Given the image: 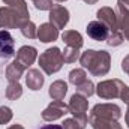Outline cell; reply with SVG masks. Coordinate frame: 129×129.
<instances>
[{"label":"cell","mask_w":129,"mask_h":129,"mask_svg":"<svg viewBox=\"0 0 129 129\" xmlns=\"http://www.w3.org/2000/svg\"><path fill=\"white\" fill-rule=\"evenodd\" d=\"M59 36V29H56L51 23H45L38 29V38L42 42H53Z\"/></svg>","instance_id":"cell-13"},{"label":"cell","mask_w":129,"mask_h":129,"mask_svg":"<svg viewBox=\"0 0 129 129\" xmlns=\"http://www.w3.org/2000/svg\"><path fill=\"white\" fill-rule=\"evenodd\" d=\"M120 98L128 104V107H129V87H128V86H125V87H123V90H122V93H120Z\"/></svg>","instance_id":"cell-28"},{"label":"cell","mask_w":129,"mask_h":129,"mask_svg":"<svg viewBox=\"0 0 129 129\" xmlns=\"http://www.w3.org/2000/svg\"><path fill=\"white\" fill-rule=\"evenodd\" d=\"M33 2H35V0H33Z\"/></svg>","instance_id":"cell-35"},{"label":"cell","mask_w":129,"mask_h":129,"mask_svg":"<svg viewBox=\"0 0 129 129\" xmlns=\"http://www.w3.org/2000/svg\"><path fill=\"white\" fill-rule=\"evenodd\" d=\"M9 129H24V128H23L21 125H14V126H11Z\"/></svg>","instance_id":"cell-31"},{"label":"cell","mask_w":129,"mask_h":129,"mask_svg":"<svg viewBox=\"0 0 129 129\" xmlns=\"http://www.w3.org/2000/svg\"><path fill=\"white\" fill-rule=\"evenodd\" d=\"M86 32L93 41H107L110 36V29L102 21H92L87 24Z\"/></svg>","instance_id":"cell-10"},{"label":"cell","mask_w":129,"mask_h":129,"mask_svg":"<svg viewBox=\"0 0 129 129\" xmlns=\"http://www.w3.org/2000/svg\"><path fill=\"white\" fill-rule=\"evenodd\" d=\"M69 21V12L62 5H54L50 12V23L56 29H63Z\"/></svg>","instance_id":"cell-9"},{"label":"cell","mask_w":129,"mask_h":129,"mask_svg":"<svg viewBox=\"0 0 129 129\" xmlns=\"http://www.w3.org/2000/svg\"><path fill=\"white\" fill-rule=\"evenodd\" d=\"M80 62L83 64V68L89 69V72L96 77L105 75L110 71V54L107 51L87 50L86 53L81 54Z\"/></svg>","instance_id":"cell-1"},{"label":"cell","mask_w":129,"mask_h":129,"mask_svg":"<svg viewBox=\"0 0 129 129\" xmlns=\"http://www.w3.org/2000/svg\"><path fill=\"white\" fill-rule=\"evenodd\" d=\"M39 129H63V126H60V125H45V126H42Z\"/></svg>","instance_id":"cell-30"},{"label":"cell","mask_w":129,"mask_h":129,"mask_svg":"<svg viewBox=\"0 0 129 129\" xmlns=\"http://www.w3.org/2000/svg\"><path fill=\"white\" fill-rule=\"evenodd\" d=\"M26 21H29L27 17L20 14L17 9L11 6L0 8V27L3 29H17L21 27Z\"/></svg>","instance_id":"cell-4"},{"label":"cell","mask_w":129,"mask_h":129,"mask_svg":"<svg viewBox=\"0 0 129 129\" xmlns=\"http://www.w3.org/2000/svg\"><path fill=\"white\" fill-rule=\"evenodd\" d=\"M77 92H78L80 95H83V96L89 98V96H92V95L95 93V86H93V83H92V81L86 80L83 84L77 86Z\"/></svg>","instance_id":"cell-22"},{"label":"cell","mask_w":129,"mask_h":129,"mask_svg":"<svg viewBox=\"0 0 129 129\" xmlns=\"http://www.w3.org/2000/svg\"><path fill=\"white\" fill-rule=\"evenodd\" d=\"M69 113H72L75 116V120L78 122V125L81 126V129L84 128L89 122V117H87V98L80 95V93H75L74 96L71 98V102H69Z\"/></svg>","instance_id":"cell-3"},{"label":"cell","mask_w":129,"mask_h":129,"mask_svg":"<svg viewBox=\"0 0 129 129\" xmlns=\"http://www.w3.org/2000/svg\"><path fill=\"white\" fill-rule=\"evenodd\" d=\"M122 69L129 75V56H126V57L123 59V62H122Z\"/></svg>","instance_id":"cell-29"},{"label":"cell","mask_w":129,"mask_h":129,"mask_svg":"<svg viewBox=\"0 0 129 129\" xmlns=\"http://www.w3.org/2000/svg\"><path fill=\"white\" fill-rule=\"evenodd\" d=\"M63 129H81L75 119H66L63 122Z\"/></svg>","instance_id":"cell-27"},{"label":"cell","mask_w":129,"mask_h":129,"mask_svg":"<svg viewBox=\"0 0 129 129\" xmlns=\"http://www.w3.org/2000/svg\"><path fill=\"white\" fill-rule=\"evenodd\" d=\"M63 54L60 53V50L57 47H53V48H48L45 53L41 54L39 57V64L41 68L45 71V74L51 75L57 71H60L62 64H63Z\"/></svg>","instance_id":"cell-2"},{"label":"cell","mask_w":129,"mask_h":129,"mask_svg":"<svg viewBox=\"0 0 129 129\" xmlns=\"http://www.w3.org/2000/svg\"><path fill=\"white\" fill-rule=\"evenodd\" d=\"M117 21H119V27L125 33V38L129 41V14L126 11L119 9L117 11Z\"/></svg>","instance_id":"cell-18"},{"label":"cell","mask_w":129,"mask_h":129,"mask_svg":"<svg viewBox=\"0 0 129 129\" xmlns=\"http://www.w3.org/2000/svg\"><path fill=\"white\" fill-rule=\"evenodd\" d=\"M120 116H122L120 108L117 105H114V104H99V105H95L92 113H90V117H93V119L113 120V122H116Z\"/></svg>","instance_id":"cell-6"},{"label":"cell","mask_w":129,"mask_h":129,"mask_svg":"<svg viewBox=\"0 0 129 129\" xmlns=\"http://www.w3.org/2000/svg\"><path fill=\"white\" fill-rule=\"evenodd\" d=\"M12 119V111L8 107H0V125H5L8 122H11Z\"/></svg>","instance_id":"cell-25"},{"label":"cell","mask_w":129,"mask_h":129,"mask_svg":"<svg viewBox=\"0 0 129 129\" xmlns=\"http://www.w3.org/2000/svg\"><path fill=\"white\" fill-rule=\"evenodd\" d=\"M14 38L8 30H0V57L9 59L14 56Z\"/></svg>","instance_id":"cell-11"},{"label":"cell","mask_w":129,"mask_h":129,"mask_svg":"<svg viewBox=\"0 0 129 129\" xmlns=\"http://www.w3.org/2000/svg\"><path fill=\"white\" fill-rule=\"evenodd\" d=\"M126 123H128V126H129V111L126 113Z\"/></svg>","instance_id":"cell-33"},{"label":"cell","mask_w":129,"mask_h":129,"mask_svg":"<svg viewBox=\"0 0 129 129\" xmlns=\"http://www.w3.org/2000/svg\"><path fill=\"white\" fill-rule=\"evenodd\" d=\"M125 84L119 80H108V81H102L98 84L96 93L102 99H113V98H119L122 90H123Z\"/></svg>","instance_id":"cell-5"},{"label":"cell","mask_w":129,"mask_h":129,"mask_svg":"<svg viewBox=\"0 0 129 129\" xmlns=\"http://www.w3.org/2000/svg\"><path fill=\"white\" fill-rule=\"evenodd\" d=\"M86 80H87V75H86V72H84L83 69H74V71H71V74H69V81H71L72 84H75V86L83 84Z\"/></svg>","instance_id":"cell-19"},{"label":"cell","mask_w":129,"mask_h":129,"mask_svg":"<svg viewBox=\"0 0 129 129\" xmlns=\"http://www.w3.org/2000/svg\"><path fill=\"white\" fill-rule=\"evenodd\" d=\"M86 3H89V5H93V3H96L98 0H84Z\"/></svg>","instance_id":"cell-32"},{"label":"cell","mask_w":129,"mask_h":129,"mask_svg":"<svg viewBox=\"0 0 129 129\" xmlns=\"http://www.w3.org/2000/svg\"><path fill=\"white\" fill-rule=\"evenodd\" d=\"M35 59H36V50H35L33 47L24 45V47H21L20 51L17 53V59H15V60L26 69V68H29V66L35 62Z\"/></svg>","instance_id":"cell-12"},{"label":"cell","mask_w":129,"mask_h":129,"mask_svg":"<svg viewBox=\"0 0 129 129\" xmlns=\"http://www.w3.org/2000/svg\"><path fill=\"white\" fill-rule=\"evenodd\" d=\"M21 95H23V89H21V86L18 84V81L9 83V86H8V89H6V96L14 101V99H18Z\"/></svg>","instance_id":"cell-20"},{"label":"cell","mask_w":129,"mask_h":129,"mask_svg":"<svg viewBox=\"0 0 129 129\" xmlns=\"http://www.w3.org/2000/svg\"><path fill=\"white\" fill-rule=\"evenodd\" d=\"M20 29H21V33H23L26 38L33 39V38H36V36H38V29H36V26L33 24L32 21H26Z\"/></svg>","instance_id":"cell-23"},{"label":"cell","mask_w":129,"mask_h":129,"mask_svg":"<svg viewBox=\"0 0 129 129\" xmlns=\"http://www.w3.org/2000/svg\"><path fill=\"white\" fill-rule=\"evenodd\" d=\"M66 92H68V84L64 81H60V80L53 83L50 87V96L54 101H62L66 95Z\"/></svg>","instance_id":"cell-16"},{"label":"cell","mask_w":129,"mask_h":129,"mask_svg":"<svg viewBox=\"0 0 129 129\" xmlns=\"http://www.w3.org/2000/svg\"><path fill=\"white\" fill-rule=\"evenodd\" d=\"M98 18L99 21H102L108 29H110V35L113 33H119V21H117V14L111 9V8H102L98 11Z\"/></svg>","instance_id":"cell-8"},{"label":"cell","mask_w":129,"mask_h":129,"mask_svg":"<svg viewBox=\"0 0 129 129\" xmlns=\"http://www.w3.org/2000/svg\"><path fill=\"white\" fill-rule=\"evenodd\" d=\"M35 6L36 9H41V11H48V9L51 11L54 3L53 0H35Z\"/></svg>","instance_id":"cell-26"},{"label":"cell","mask_w":129,"mask_h":129,"mask_svg":"<svg viewBox=\"0 0 129 129\" xmlns=\"http://www.w3.org/2000/svg\"><path fill=\"white\" fill-rule=\"evenodd\" d=\"M66 113H69V107L62 102V101H53V104L44 110L42 113V119L47 120V122H53V120H57L60 117H63Z\"/></svg>","instance_id":"cell-7"},{"label":"cell","mask_w":129,"mask_h":129,"mask_svg":"<svg viewBox=\"0 0 129 129\" xmlns=\"http://www.w3.org/2000/svg\"><path fill=\"white\" fill-rule=\"evenodd\" d=\"M62 54H63V60L68 62V63H74L78 59V56H80L78 54V48H74V47H68Z\"/></svg>","instance_id":"cell-24"},{"label":"cell","mask_w":129,"mask_h":129,"mask_svg":"<svg viewBox=\"0 0 129 129\" xmlns=\"http://www.w3.org/2000/svg\"><path fill=\"white\" fill-rule=\"evenodd\" d=\"M62 39L68 47H74V48H81L83 47V38L81 35L75 30H66L62 35Z\"/></svg>","instance_id":"cell-15"},{"label":"cell","mask_w":129,"mask_h":129,"mask_svg":"<svg viewBox=\"0 0 129 129\" xmlns=\"http://www.w3.org/2000/svg\"><path fill=\"white\" fill-rule=\"evenodd\" d=\"M56 2H64V0H56Z\"/></svg>","instance_id":"cell-34"},{"label":"cell","mask_w":129,"mask_h":129,"mask_svg":"<svg viewBox=\"0 0 129 129\" xmlns=\"http://www.w3.org/2000/svg\"><path fill=\"white\" fill-rule=\"evenodd\" d=\"M23 72H24V68L18 63L17 60H14L12 63L6 68V77H8V80H9L11 83L18 81V80H20V77L23 75Z\"/></svg>","instance_id":"cell-17"},{"label":"cell","mask_w":129,"mask_h":129,"mask_svg":"<svg viewBox=\"0 0 129 129\" xmlns=\"http://www.w3.org/2000/svg\"><path fill=\"white\" fill-rule=\"evenodd\" d=\"M8 6H11V8H14V9H17L20 14H23L24 17H27L29 18V12H27V6H26V2L24 0H3Z\"/></svg>","instance_id":"cell-21"},{"label":"cell","mask_w":129,"mask_h":129,"mask_svg":"<svg viewBox=\"0 0 129 129\" xmlns=\"http://www.w3.org/2000/svg\"><path fill=\"white\" fill-rule=\"evenodd\" d=\"M26 83L29 86V89L32 90H39L44 86V77L38 69H30L26 75Z\"/></svg>","instance_id":"cell-14"}]
</instances>
